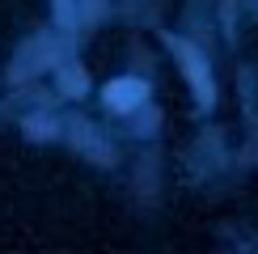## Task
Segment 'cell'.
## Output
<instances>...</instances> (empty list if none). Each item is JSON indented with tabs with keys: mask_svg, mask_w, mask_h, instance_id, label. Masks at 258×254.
Wrapping results in <instances>:
<instances>
[{
	"mask_svg": "<svg viewBox=\"0 0 258 254\" xmlns=\"http://www.w3.org/2000/svg\"><path fill=\"white\" fill-rule=\"evenodd\" d=\"M178 59L186 64L190 81H195V93H199L203 102H212V85H208V68H203V64L195 59V51H190V47H178Z\"/></svg>",
	"mask_w": 258,
	"mask_h": 254,
	"instance_id": "cell-2",
	"label": "cell"
},
{
	"mask_svg": "<svg viewBox=\"0 0 258 254\" xmlns=\"http://www.w3.org/2000/svg\"><path fill=\"white\" fill-rule=\"evenodd\" d=\"M106 102H110L114 110H132L136 102H144V85L140 81H114L110 89H106Z\"/></svg>",
	"mask_w": 258,
	"mask_h": 254,
	"instance_id": "cell-1",
	"label": "cell"
}]
</instances>
